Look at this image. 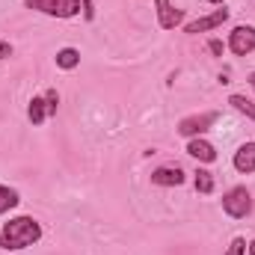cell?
Here are the masks:
<instances>
[{"label":"cell","mask_w":255,"mask_h":255,"mask_svg":"<svg viewBox=\"0 0 255 255\" xmlns=\"http://www.w3.org/2000/svg\"><path fill=\"white\" fill-rule=\"evenodd\" d=\"M151 184H157V187H181L184 184V172L178 166H157L151 172Z\"/></svg>","instance_id":"8"},{"label":"cell","mask_w":255,"mask_h":255,"mask_svg":"<svg viewBox=\"0 0 255 255\" xmlns=\"http://www.w3.org/2000/svg\"><path fill=\"white\" fill-rule=\"evenodd\" d=\"M45 104H48V116H54L57 107H60V95H57V89H48V92H45Z\"/></svg>","instance_id":"16"},{"label":"cell","mask_w":255,"mask_h":255,"mask_svg":"<svg viewBox=\"0 0 255 255\" xmlns=\"http://www.w3.org/2000/svg\"><path fill=\"white\" fill-rule=\"evenodd\" d=\"M208 3H223V0H208Z\"/></svg>","instance_id":"23"},{"label":"cell","mask_w":255,"mask_h":255,"mask_svg":"<svg viewBox=\"0 0 255 255\" xmlns=\"http://www.w3.org/2000/svg\"><path fill=\"white\" fill-rule=\"evenodd\" d=\"M42 238V226L33 217H15L0 226V247L3 250H27Z\"/></svg>","instance_id":"1"},{"label":"cell","mask_w":255,"mask_h":255,"mask_svg":"<svg viewBox=\"0 0 255 255\" xmlns=\"http://www.w3.org/2000/svg\"><path fill=\"white\" fill-rule=\"evenodd\" d=\"M217 119H220V113H217V110L187 116V119H181V122H178V133H181V136H187V139H193V136H202V133H205L211 125H217Z\"/></svg>","instance_id":"4"},{"label":"cell","mask_w":255,"mask_h":255,"mask_svg":"<svg viewBox=\"0 0 255 255\" xmlns=\"http://www.w3.org/2000/svg\"><path fill=\"white\" fill-rule=\"evenodd\" d=\"M250 86H253V89H255V71H253V74H250Z\"/></svg>","instance_id":"22"},{"label":"cell","mask_w":255,"mask_h":255,"mask_svg":"<svg viewBox=\"0 0 255 255\" xmlns=\"http://www.w3.org/2000/svg\"><path fill=\"white\" fill-rule=\"evenodd\" d=\"M9 57H12V45L0 39V60H9Z\"/></svg>","instance_id":"20"},{"label":"cell","mask_w":255,"mask_h":255,"mask_svg":"<svg viewBox=\"0 0 255 255\" xmlns=\"http://www.w3.org/2000/svg\"><path fill=\"white\" fill-rule=\"evenodd\" d=\"M187 154L196 157L199 163H214L217 160V148L208 139H202V136H193L190 142H187Z\"/></svg>","instance_id":"10"},{"label":"cell","mask_w":255,"mask_h":255,"mask_svg":"<svg viewBox=\"0 0 255 255\" xmlns=\"http://www.w3.org/2000/svg\"><path fill=\"white\" fill-rule=\"evenodd\" d=\"M223 211L232 217V220H244L253 214V193L247 187H232V190L223 196Z\"/></svg>","instance_id":"3"},{"label":"cell","mask_w":255,"mask_h":255,"mask_svg":"<svg viewBox=\"0 0 255 255\" xmlns=\"http://www.w3.org/2000/svg\"><path fill=\"white\" fill-rule=\"evenodd\" d=\"M18 202H21V196H18V190H12V187L0 184V217H3L6 211L18 208Z\"/></svg>","instance_id":"12"},{"label":"cell","mask_w":255,"mask_h":255,"mask_svg":"<svg viewBox=\"0 0 255 255\" xmlns=\"http://www.w3.org/2000/svg\"><path fill=\"white\" fill-rule=\"evenodd\" d=\"M223 255H247V241H244V238H235Z\"/></svg>","instance_id":"17"},{"label":"cell","mask_w":255,"mask_h":255,"mask_svg":"<svg viewBox=\"0 0 255 255\" xmlns=\"http://www.w3.org/2000/svg\"><path fill=\"white\" fill-rule=\"evenodd\" d=\"M24 6L42 12V15H51V18H74L83 12L80 0H24Z\"/></svg>","instance_id":"2"},{"label":"cell","mask_w":255,"mask_h":255,"mask_svg":"<svg viewBox=\"0 0 255 255\" xmlns=\"http://www.w3.org/2000/svg\"><path fill=\"white\" fill-rule=\"evenodd\" d=\"M80 3H83V18L92 21V18H95V3H92V0H80Z\"/></svg>","instance_id":"19"},{"label":"cell","mask_w":255,"mask_h":255,"mask_svg":"<svg viewBox=\"0 0 255 255\" xmlns=\"http://www.w3.org/2000/svg\"><path fill=\"white\" fill-rule=\"evenodd\" d=\"M229 51L238 54V57H247L255 54V27L253 24H238L229 36Z\"/></svg>","instance_id":"5"},{"label":"cell","mask_w":255,"mask_h":255,"mask_svg":"<svg viewBox=\"0 0 255 255\" xmlns=\"http://www.w3.org/2000/svg\"><path fill=\"white\" fill-rule=\"evenodd\" d=\"M27 116H30V122H33V125H42V122L48 119V104H45V95H36V98H30Z\"/></svg>","instance_id":"11"},{"label":"cell","mask_w":255,"mask_h":255,"mask_svg":"<svg viewBox=\"0 0 255 255\" xmlns=\"http://www.w3.org/2000/svg\"><path fill=\"white\" fill-rule=\"evenodd\" d=\"M229 104H232L238 113H244L250 122H255V104L247 98V95H232V98H229Z\"/></svg>","instance_id":"14"},{"label":"cell","mask_w":255,"mask_h":255,"mask_svg":"<svg viewBox=\"0 0 255 255\" xmlns=\"http://www.w3.org/2000/svg\"><path fill=\"white\" fill-rule=\"evenodd\" d=\"M154 12H157V24H160V30H175V27L184 21V12L175 9L169 0H154Z\"/></svg>","instance_id":"7"},{"label":"cell","mask_w":255,"mask_h":255,"mask_svg":"<svg viewBox=\"0 0 255 255\" xmlns=\"http://www.w3.org/2000/svg\"><path fill=\"white\" fill-rule=\"evenodd\" d=\"M193 184H196L199 193L208 196V193H214V175H211L208 169H196V172H193Z\"/></svg>","instance_id":"15"},{"label":"cell","mask_w":255,"mask_h":255,"mask_svg":"<svg viewBox=\"0 0 255 255\" xmlns=\"http://www.w3.org/2000/svg\"><path fill=\"white\" fill-rule=\"evenodd\" d=\"M57 65L60 68H77L80 65V51L77 48H63V51H57Z\"/></svg>","instance_id":"13"},{"label":"cell","mask_w":255,"mask_h":255,"mask_svg":"<svg viewBox=\"0 0 255 255\" xmlns=\"http://www.w3.org/2000/svg\"><path fill=\"white\" fill-rule=\"evenodd\" d=\"M235 169L238 172H244V175H250V172H255V139H250V142H244L238 151H235Z\"/></svg>","instance_id":"9"},{"label":"cell","mask_w":255,"mask_h":255,"mask_svg":"<svg viewBox=\"0 0 255 255\" xmlns=\"http://www.w3.org/2000/svg\"><path fill=\"white\" fill-rule=\"evenodd\" d=\"M247 253H250V255H255V241H253V244H247Z\"/></svg>","instance_id":"21"},{"label":"cell","mask_w":255,"mask_h":255,"mask_svg":"<svg viewBox=\"0 0 255 255\" xmlns=\"http://www.w3.org/2000/svg\"><path fill=\"white\" fill-rule=\"evenodd\" d=\"M226 21H229V9H226V6H220V9H214L211 15L190 21V24L184 27V33H190V36H196V33H208V30H217V27H223Z\"/></svg>","instance_id":"6"},{"label":"cell","mask_w":255,"mask_h":255,"mask_svg":"<svg viewBox=\"0 0 255 255\" xmlns=\"http://www.w3.org/2000/svg\"><path fill=\"white\" fill-rule=\"evenodd\" d=\"M208 51H211L214 57H223V51H226V45H223L220 39H211V42H208Z\"/></svg>","instance_id":"18"}]
</instances>
